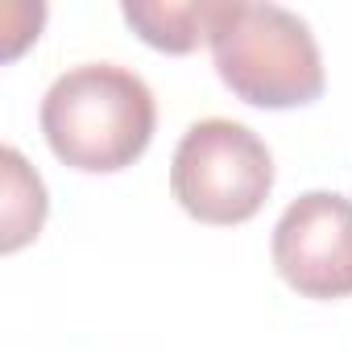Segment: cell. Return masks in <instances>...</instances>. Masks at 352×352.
I'll return each instance as SVG.
<instances>
[{
    "label": "cell",
    "instance_id": "8992f818",
    "mask_svg": "<svg viewBox=\"0 0 352 352\" xmlns=\"http://www.w3.org/2000/svg\"><path fill=\"white\" fill-rule=\"evenodd\" d=\"M0 162H5V204H0L5 236H0V249L17 253L21 245H30L42 232L46 212H50V199H46V183L38 179V170L21 157L17 145H5Z\"/></svg>",
    "mask_w": 352,
    "mask_h": 352
},
{
    "label": "cell",
    "instance_id": "6da1fadb",
    "mask_svg": "<svg viewBox=\"0 0 352 352\" xmlns=\"http://www.w3.org/2000/svg\"><path fill=\"white\" fill-rule=\"evenodd\" d=\"M38 120L63 166L83 174H116L149 149L157 104L137 71L116 63H83L46 87Z\"/></svg>",
    "mask_w": 352,
    "mask_h": 352
},
{
    "label": "cell",
    "instance_id": "7a4b0ae2",
    "mask_svg": "<svg viewBox=\"0 0 352 352\" xmlns=\"http://www.w3.org/2000/svg\"><path fill=\"white\" fill-rule=\"evenodd\" d=\"M212 63L224 87L253 108H302L323 96V54L311 25L282 5L220 0L212 34Z\"/></svg>",
    "mask_w": 352,
    "mask_h": 352
},
{
    "label": "cell",
    "instance_id": "5b68a950",
    "mask_svg": "<svg viewBox=\"0 0 352 352\" xmlns=\"http://www.w3.org/2000/svg\"><path fill=\"white\" fill-rule=\"evenodd\" d=\"M220 0H187V5H145V0H124L120 17L133 25V34L166 54H191L199 42H208Z\"/></svg>",
    "mask_w": 352,
    "mask_h": 352
},
{
    "label": "cell",
    "instance_id": "277c9868",
    "mask_svg": "<svg viewBox=\"0 0 352 352\" xmlns=\"http://www.w3.org/2000/svg\"><path fill=\"white\" fill-rule=\"evenodd\" d=\"M274 270L302 298L352 294V199L340 191H307L274 224Z\"/></svg>",
    "mask_w": 352,
    "mask_h": 352
},
{
    "label": "cell",
    "instance_id": "3957f363",
    "mask_svg": "<svg viewBox=\"0 0 352 352\" xmlns=\"http://www.w3.org/2000/svg\"><path fill=\"white\" fill-rule=\"evenodd\" d=\"M170 191L199 224H245L274 191V153L241 120H195L170 162Z\"/></svg>",
    "mask_w": 352,
    "mask_h": 352
}]
</instances>
